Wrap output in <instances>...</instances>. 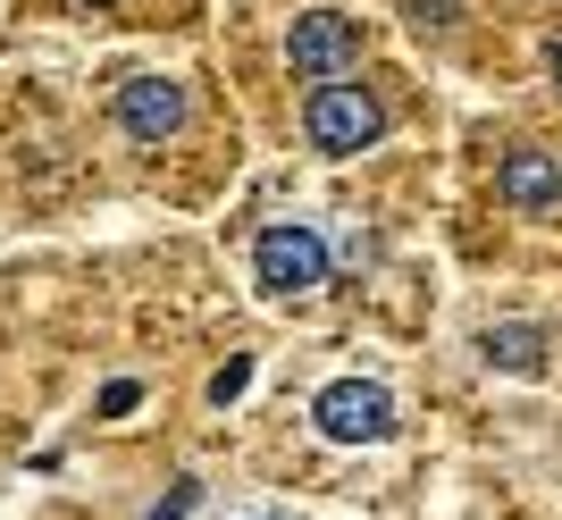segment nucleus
Wrapping results in <instances>:
<instances>
[{
  "mask_svg": "<svg viewBox=\"0 0 562 520\" xmlns=\"http://www.w3.org/2000/svg\"><path fill=\"white\" fill-rule=\"evenodd\" d=\"M546 353H554V336H546L538 319H495V328H479V361L504 370V378H538Z\"/></svg>",
  "mask_w": 562,
  "mask_h": 520,
  "instance_id": "obj_7",
  "label": "nucleus"
},
{
  "mask_svg": "<svg viewBox=\"0 0 562 520\" xmlns=\"http://www.w3.org/2000/svg\"><path fill=\"white\" fill-rule=\"evenodd\" d=\"M193 504H202V478H177V487H168V496L151 504V512H143V520H186Z\"/></svg>",
  "mask_w": 562,
  "mask_h": 520,
  "instance_id": "obj_8",
  "label": "nucleus"
},
{
  "mask_svg": "<svg viewBox=\"0 0 562 520\" xmlns=\"http://www.w3.org/2000/svg\"><path fill=\"white\" fill-rule=\"evenodd\" d=\"M244 386H252V353H235L227 370H218V378H211V403H235V395H244Z\"/></svg>",
  "mask_w": 562,
  "mask_h": 520,
  "instance_id": "obj_9",
  "label": "nucleus"
},
{
  "mask_svg": "<svg viewBox=\"0 0 562 520\" xmlns=\"http://www.w3.org/2000/svg\"><path fill=\"white\" fill-rule=\"evenodd\" d=\"M546 68H554V93H562V43H554V50H546Z\"/></svg>",
  "mask_w": 562,
  "mask_h": 520,
  "instance_id": "obj_12",
  "label": "nucleus"
},
{
  "mask_svg": "<svg viewBox=\"0 0 562 520\" xmlns=\"http://www.w3.org/2000/svg\"><path fill=\"white\" fill-rule=\"evenodd\" d=\"M193 118V93L177 84V76H126L117 84V126L135 143H168V135H186Z\"/></svg>",
  "mask_w": 562,
  "mask_h": 520,
  "instance_id": "obj_5",
  "label": "nucleus"
},
{
  "mask_svg": "<svg viewBox=\"0 0 562 520\" xmlns=\"http://www.w3.org/2000/svg\"><path fill=\"white\" fill-rule=\"evenodd\" d=\"M303 135H311V151L352 160V151H370V143L386 135V110H378L370 84H345V76H328V84L303 101Z\"/></svg>",
  "mask_w": 562,
  "mask_h": 520,
  "instance_id": "obj_2",
  "label": "nucleus"
},
{
  "mask_svg": "<svg viewBox=\"0 0 562 520\" xmlns=\"http://www.w3.org/2000/svg\"><path fill=\"white\" fill-rule=\"evenodd\" d=\"M495 193H504L513 211H554V202H562V151H538V143L504 151V168H495Z\"/></svg>",
  "mask_w": 562,
  "mask_h": 520,
  "instance_id": "obj_6",
  "label": "nucleus"
},
{
  "mask_svg": "<svg viewBox=\"0 0 562 520\" xmlns=\"http://www.w3.org/2000/svg\"><path fill=\"white\" fill-rule=\"evenodd\" d=\"M361 59V25L345 9H303V18L285 25V68L303 76V84H328Z\"/></svg>",
  "mask_w": 562,
  "mask_h": 520,
  "instance_id": "obj_4",
  "label": "nucleus"
},
{
  "mask_svg": "<svg viewBox=\"0 0 562 520\" xmlns=\"http://www.w3.org/2000/svg\"><path fill=\"white\" fill-rule=\"evenodd\" d=\"M252 285L260 294H311V285H328V236L311 227V218H278V227H260L252 236Z\"/></svg>",
  "mask_w": 562,
  "mask_h": 520,
  "instance_id": "obj_1",
  "label": "nucleus"
},
{
  "mask_svg": "<svg viewBox=\"0 0 562 520\" xmlns=\"http://www.w3.org/2000/svg\"><path fill=\"white\" fill-rule=\"evenodd\" d=\"M403 9H412V25H453L462 18V0H403Z\"/></svg>",
  "mask_w": 562,
  "mask_h": 520,
  "instance_id": "obj_11",
  "label": "nucleus"
},
{
  "mask_svg": "<svg viewBox=\"0 0 562 520\" xmlns=\"http://www.w3.org/2000/svg\"><path fill=\"white\" fill-rule=\"evenodd\" d=\"M135 403H143V386H135V378H110V386H101V420H126Z\"/></svg>",
  "mask_w": 562,
  "mask_h": 520,
  "instance_id": "obj_10",
  "label": "nucleus"
},
{
  "mask_svg": "<svg viewBox=\"0 0 562 520\" xmlns=\"http://www.w3.org/2000/svg\"><path fill=\"white\" fill-rule=\"evenodd\" d=\"M311 420L328 445H386L395 437V395L378 378H328L311 395Z\"/></svg>",
  "mask_w": 562,
  "mask_h": 520,
  "instance_id": "obj_3",
  "label": "nucleus"
}]
</instances>
